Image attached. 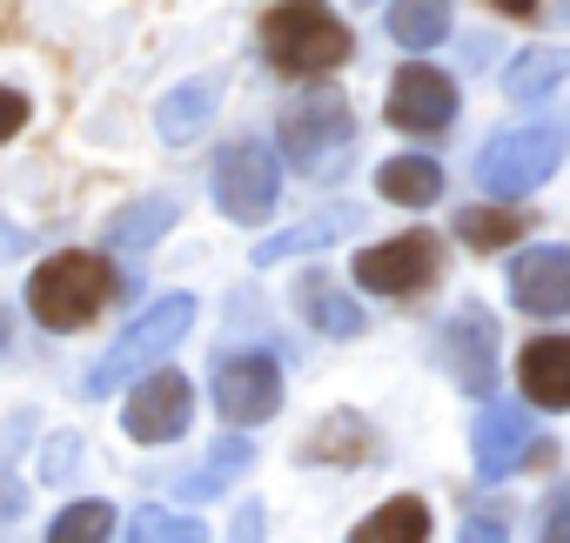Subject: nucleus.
I'll list each match as a JSON object with an SVG mask.
<instances>
[{"mask_svg": "<svg viewBox=\"0 0 570 543\" xmlns=\"http://www.w3.org/2000/svg\"><path fill=\"white\" fill-rule=\"evenodd\" d=\"M350 228H356V208H330V215H316V221H303V228H282V235H268V241L255 248V268L289 261V255H309V248H330V241H343Z\"/></svg>", "mask_w": 570, "mask_h": 543, "instance_id": "a211bd4d", "label": "nucleus"}, {"mask_svg": "<svg viewBox=\"0 0 570 543\" xmlns=\"http://www.w3.org/2000/svg\"><path fill=\"white\" fill-rule=\"evenodd\" d=\"M530 436H537V430H530V416H523L517 403H490V409L476 416V443H470V450H476V476H483V483L510 476V470L530 456Z\"/></svg>", "mask_w": 570, "mask_h": 543, "instance_id": "ddd939ff", "label": "nucleus"}, {"mask_svg": "<svg viewBox=\"0 0 570 543\" xmlns=\"http://www.w3.org/2000/svg\"><path fill=\"white\" fill-rule=\"evenodd\" d=\"M296 303L309 309V323H316V329H330V336H363V309H356L350 296H336L323 276H303Z\"/></svg>", "mask_w": 570, "mask_h": 543, "instance_id": "4be33fe9", "label": "nucleus"}, {"mask_svg": "<svg viewBox=\"0 0 570 543\" xmlns=\"http://www.w3.org/2000/svg\"><path fill=\"white\" fill-rule=\"evenodd\" d=\"M262 48L282 75H330L350 61V28L323 8V0H282V8H268L262 21Z\"/></svg>", "mask_w": 570, "mask_h": 543, "instance_id": "f257e3e1", "label": "nucleus"}, {"mask_svg": "<svg viewBox=\"0 0 570 543\" xmlns=\"http://www.w3.org/2000/svg\"><path fill=\"white\" fill-rule=\"evenodd\" d=\"M456 235H463L470 248H503V241H517V235H523V215H503V208H470V215H456Z\"/></svg>", "mask_w": 570, "mask_h": 543, "instance_id": "a878e982", "label": "nucleus"}, {"mask_svg": "<svg viewBox=\"0 0 570 543\" xmlns=\"http://www.w3.org/2000/svg\"><path fill=\"white\" fill-rule=\"evenodd\" d=\"M537 543H570V496L550 510V523H543V536H537Z\"/></svg>", "mask_w": 570, "mask_h": 543, "instance_id": "c85d7f7f", "label": "nucleus"}, {"mask_svg": "<svg viewBox=\"0 0 570 543\" xmlns=\"http://www.w3.org/2000/svg\"><path fill=\"white\" fill-rule=\"evenodd\" d=\"M255 536H262V510H255V503H242V510H235V530H228V543H255Z\"/></svg>", "mask_w": 570, "mask_h": 543, "instance_id": "cd10ccee", "label": "nucleus"}, {"mask_svg": "<svg viewBox=\"0 0 570 543\" xmlns=\"http://www.w3.org/2000/svg\"><path fill=\"white\" fill-rule=\"evenodd\" d=\"M557 14H563V21H570V0H557Z\"/></svg>", "mask_w": 570, "mask_h": 543, "instance_id": "473e14b6", "label": "nucleus"}, {"mask_svg": "<svg viewBox=\"0 0 570 543\" xmlns=\"http://www.w3.org/2000/svg\"><path fill=\"white\" fill-rule=\"evenodd\" d=\"M510 296L530 316H570V248H530V255H517Z\"/></svg>", "mask_w": 570, "mask_h": 543, "instance_id": "f8f14e48", "label": "nucleus"}, {"mask_svg": "<svg viewBox=\"0 0 570 543\" xmlns=\"http://www.w3.org/2000/svg\"><path fill=\"white\" fill-rule=\"evenodd\" d=\"M390 34L416 55H430L450 34V0H390Z\"/></svg>", "mask_w": 570, "mask_h": 543, "instance_id": "412c9836", "label": "nucleus"}, {"mask_svg": "<svg viewBox=\"0 0 570 543\" xmlns=\"http://www.w3.org/2000/svg\"><path fill=\"white\" fill-rule=\"evenodd\" d=\"M115 296V276L101 255H55L48 268H35L28 283V309L48 323V329H81L101 316V303Z\"/></svg>", "mask_w": 570, "mask_h": 543, "instance_id": "20e7f679", "label": "nucleus"}, {"mask_svg": "<svg viewBox=\"0 0 570 543\" xmlns=\"http://www.w3.org/2000/svg\"><path fill=\"white\" fill-rule=\"evenodd\" d=\"M370 8H376V0H370Z\"/></svg>", "mask_w": 570, "mask_h": 543, "instance_id": "72a5a7b5", "label": "nucleus"}, {"mask_svg": "<svg viewBox=\"0 0 570 543\" xmlns=\"http://www.w3.org/2000/svg\"><path fill=\"white\" fill-rule=\"evenodd\" d=\"M188 409H195L188 376H175V369L161 363V369H148V376L135 383V396H128V409H121V430H128L135 443H175V436L188 430Z\"/></svg>", "mask_w": 570, "mask_h": 543, "instance_id": "6e6552de", "label": "nucleus"}, {"mask_svg": "<svg viewBox=\"0 0 570 543\" xmlns=\"http://www.w3.org/2000/svg\"><path fill=\"white\" fill-rule=\"evenodd\" d=\"M215 101H222V81H215V75H195V81L168 88V95H161V108H155V135H161L168 148L202 141V128L215 121Z\"/></svg>", "mask_w": 570, "mask_h": 543, "instance_id": "4468645a", "label": "nucleus"}, {"mask_svg": "<svg viewBox=\"0 0 570 543\" xmlns=\"http://www.w3.org/2000/svg\"><path fill=\"white\" fill-rule=\"evenodd\" d=\"M376 188H383V201H396V208H430V201L443 195V168H436L430 155H396V161L376 168Z\"/></svg>", "mask_w": 570, "mask_h": 543, "instance_id": "dca6fc26", "label": "nucleus"}, {"mask_svg": "<svg viewBox=\"0 0 570 543\" xmlns=\"http://www.w3.org/2000/svg\"><path fill=\"white\" fill-rule=\"evenodd\" d=\"M175 228V201L168 195H141V201H128L121 215H108V248H148V241H161Z\"/></svg>", "mask_w": 570, "mask_h": 543, "instance_id": "6ab92c4d", "label": "nucleus"}, {"mask_svg": "<svg viewBox=\"0 0 570 543\" xmlns=\"http://www.w3.org/2000/svg\"><path fill=\"white\" fill-rule=\"evenodd\" d=\"M188 323H195V296H161L155 309H141L121 336H115V349L88 369V396H108V389H121L128 376H148V369H161L168 356H175V343L188 336Z\"/></svg>", "mask_w": 570, "mask_h": 543, "instance_id": "7ed1b4c3", "label": "nucleus"}, {"mask_svg": "<svg viewBox=\"0 0 570 543\" xmlns=\"http://www.w3.org/2000/svg\"><path fill=\"white\" fill-rule=\"evenodd\" d=\"M14 510H21V490H14V483H0V516H14Z\"/></svg>", "mask_w": 570, "mask_h": 543, "instance_id": "2f4dec72", "label": "nucleus"}, {"mask_svg": "<svg viewBox=\"0 0 570 543\" xmlns=\"http://www.w3.org/2000/svg\"><path fill=\"white\" fill-rule=\"evenodd\" d=\"M390 121L410 128V135L450 128V121H456V88H450V75H436V68H403V75L390 81Z\"/></svg>", "mask_w": 570, "mask_h": 543, "instance_id": "9b49d317", "label": "nucleus"}, {"mask_svg": "<svg viewBox=\"0 0 570 543\" xmlns=\"http://www.w3.org/2000/svg\"><path fill=\"white\" fill-rule=\"evenodd\" d=\"M128 543H208V530L195 516H175L168 503H141L128 516Z\"/></svg>", "mask_w": 570, "mask_h": 543, "instance_id": "5701e85b", "label": "nucleus"}, {"mask_svg": "<svg viewBox=\"0 0 570 543\" xmlns=\"http://www.w3.org/2000/svg\"><path fill=\"white\" fill-rule=\"evenodd\" d=\"M215 208L228 215V221H268V208H275V195H282V168H275V155L262 148V141H235L222 161H215Z\"/></svg>", "mask_w": 570, "mask_h": 543, "instance_id": "423d86ee", "label": "nucleus"}, {"mask_svg": "<svg viewBox=\"0 0 570 543\" xmlns=\"http://www.w3.org/2000/svg\"><path fill=\"white\" fill-rule=\"evenodd\" d=\"M436 261H443L436 235L416 228V235H396V241L363 248V255H356V283L376 289V296H416L423 283H436Z\"/></svg>", "mask_w": 570, "mask_h": 543, "instance_id": "0eeeda50", "label": "nucleus"}, {"mask_svg": "<svg viewBox=\"0 0 570 543\" xmlns=\"http://www.w3.org/2000/svg\"><path fill=\"white\" fill-rule=\"evenodd\" d=\"M517 376L537 409H570V336H537L517 356Z\"/></svg>", "mask_w": 570, "mask_h": 543, "instance_id": "2eb2a0df", "label": "nucleus"}, {"mask_svg": "<svg viewBox=\"0 0 570 543\" xmlns=\"http://www.w3.org/2000/svg\"><path fill=\"white\" fill-rule=\"evenodd\" d=\"M463 543H503V530H497V523H470Z\"/></svg>", "mask_w": 570, "mask_h": 543, "instance_id": "c756f323", "label": "nucleus"}, {"mask_svg": "<svg viewBox=\"0 0 570 543\" xmlns=\"http://www.w3.org/2000/svg\"><path fill=\"white\" fill-rule=\"evenodd\" d=\"M570 75V48H523L510 68H503V95L510 101H537L543 88H557Z\"/></svg>", "mask_w": 570, "mask_h": 543, "instance_id": "aec40b11", "label": "nucleus"}, {"mask_svg": "<svg viewBox=\"0 0 570 543\" xmlns=\"http://www.w3.org/2000/svg\"><path fill=\"white\" fill-rule=\"evenodd\" d=\"M443 363H450V376L470 389V396H490V383H497V316L490 309H456L450 323H443Z\"/></svg>", "mask_w": 570, "mask_h": 543, "instance_id": "9d476101", "label": "nucleus"}, {"mask_svg": "<svg viewBox=\"0 0 570 543\" xmlns=\"http://www.w3.org/2000/svg\"><path fill=\"white\" fill-rule=\"evenodd\" d=\"M235 470H248V443H222V450H208L188 476H175V490H181V496H215L222 476H235Z\"/></svg>", "mask_w": 570, "mask_h": 543, "instance_id": "b1692460", "label": "nucleus"}, {"mask_svg": "<svg viewBox=\"0 0 570 543\" xmlns=\"http://www.w3.org/2000/svg\"><path fill=\"white\" fill-rule=\"evenodd\" d=\"M497 8H503V14H517V21H530V14H537V0H497Z\"/></svg>", "mask_w": 570, "mask_h": 543, "instance_id": "7c9ffc66", "label": "nucleus"}, {"mask_svg": "<svg viewBox=\"0 0 570 543\" xmlns=\"http://www.w3.org/2000/svg\"><path fill=\"white\" fill-rule=\"evenodd\" d=\"M350 543H430V503L423 496H390L383 510H370L356 523Z\"/></svg>", "mask_w": 570, "mask_h": 543, "instance_id": "f3484780", "label": "nucleus"}, {"mask_svg": "<svg viewBox=\"0 0 570 543\" xmlns=\"http://www.w3.org/2000/svg\"><path fill=\"white\" fill-rule=\"evenodd\" d=\"M275 135H282V155H289L296 168L336 175L343 155H350V141H356V121H350V101L336 88H316V95H303V101L282 108V128Z\"/></svg>", "mask_w": 570, "mask_h": 543, "instance_id": "39448f33", "label": "nucleus"}, {"mask_svg": "<svg viewBox=\"0 0 570 543\" xmlns=\"http://www.w3.org/2000/svg\"><path fill=\"white\" fill-rule=\"evenodd\" d=\"M563 155H570V121H523V128H503L476 155V181H483V195L517 201V195L543 188Z\"/></svg>", "mask_w": 570, "mask_h": 543, "instance_id": "f03ea898", "label": "nucleus"}, {"mask_svg": "<svg viewBox=\"0 0 570 543\" xmlns=\"http://www.w3.org/2000/svg\"><path fill=\"white\" fill-rule=\"evenodd\" d=\"M215 409L228 423H268L282 409V363L275 356H235L215 369Z\"/></svg>", "mask_w": 570, "mask_h": 543, "instance_id": "1a4fd4ad", "label": "nucleus"}, {"mask_svg": "<svg viewBox=\"0 0 570 543\" xmlns=\"http://www.w3.org/2000/svg\"><path fill=\"white\" fill-rule=\"evenodd\" d=\"M21 128H28V95L0 88V141H8V135H21Z\"/></svg>", "mask_w": 570, "mask_h": 543, "instance_id": "bb28decb", "label": "nucleus"}, {"mask_svg": "<svg viewBox=\"0 0 570 543\" xmlns=\"http://www.w3.org/2000/svg\"><path fill=\"white\" fill-rule=\"evenodd\" d=\"M108 530H115V510L108 503H68L55 516V536L48 543H108Z\"/></svg>", "mask_w": 570, "mask_h": 543, "instance_id": "393cba45", "label": "nucleus"}]
</instances>
